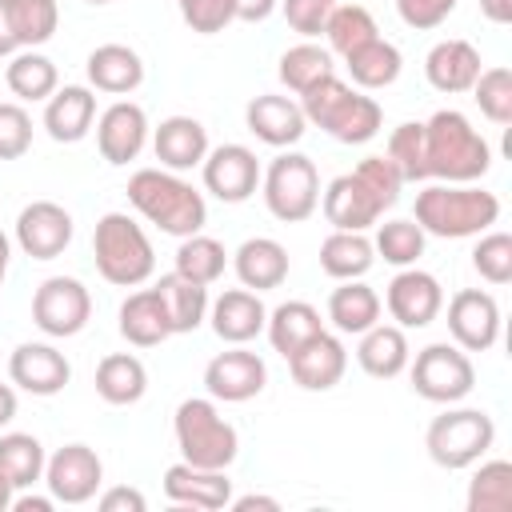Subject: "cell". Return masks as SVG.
Listing matches in <instances>:
<instances>
[{"mask_svg":"<svg viewBox=\"0 0 512 512\" xmlns=\"http://www.w3.org/2000/svg\"><path fill=\"white\" fill-rule=\"evenodd\" d=\"M404 180L400 172L388 164V156H364L352 172L336 176L328 188H324V220L340 232H364L372 228L400 196Z\"/></svg>","mask_w":512,"mask_h":512,"instance_id":"6da1fadb","label":"cell"},{"mask_svg":"<svg viewBox=\"0 0 512 512\" xmlns=\"http://www.w3.org/2000/svg\"><path fill=\"white\" fill-rule=\"evenodd\" d=\"M424 164L444 184H476L492 168V148L464 112L440 108L424 120Z\"/></svg>","mask_w":512,"mask_h":512,"instance_id":"7a4b0ae2","label":"cell"},{"mask_svg":"<svg viewBox=\"0 0 512 512\" xmlns=\"http://www.w3.org/2000/svg\"><path fill=\"white\" fill-rule=\"evenodd\" d=\"M128 204L168 236H192L208 220L204 196L168 168H140L128 176Z\"/></svg>","mask_w":512,"mask_h":512,"instance_id":"3957f363","label":"cell"},{"mask_svg":"<svg viewBox=\"0 0 512 512\" xmlns=\"http://www.w3.org/2000/svg\"><path fill=\"white\" fill-rule=\"evenodd\" d=\"M300 112L308 124H316L340 144H368L384 124V108L360 88L344 84L336 72L300 92Z\"/></svg>","mask_w":512,"mask_h":512,"instance_id":"277c9868","label":"cell"},{"mask_svg":"<svg viewBox=\"0 0 512 512\" xmlns=\"http://www.w3.org/2000/svg\"><path fill=\"white\" fill-rule=\"evenodd\" d=\"M424 236L440 240H464L480 236L500 220V200L496 192H484L476 184H428L416 192V216H412Z\"/></svg>","mask_w":512,"mask_h":512,"instance_id":"5b68a950","label":"cell"},{"mask_svg":"<svg viewBox=\"0 0 512 512\" xmlns=\"http://www.w3.org/2000/svg\"><path fill=\"white\" fill-rule=\"evenodd\" d=\"M96 272L116 288H136L156 272V252L148 232L128 212H104L92 232Z\"/></svg>","mask_w":512,"mask_h":512,"instance_id":"8992f818","label":"cell"},{"mask_svg":"<svg viewBox=\"0 0 512 512\" xmlns=\"http://www.w3.org/2000/svg\"><path fill=\"white\" fill-rule=\"evenodd\" d=\"M172 436L180 448V460L196 464V468H224L236 460L240 452V436L236 428L220 416L212 396H188L176 404L172 416Z\"/></svg>","mask_w":512,"mask_h":512,"instance_id":"52a82bcc","label":"cell"},{"mask_svg":"<svg viewBox=\"0 0 512 512\" xmlns=\"http://www.w3.org/2000/svg\"><path fill=\"white\" fill-rule=\"evenodd\" d=\"M492 440H496V424L484 408H448L424 432V448H428L432 464H440L448 472H460V468H472L476 460H484Z\"/></svg>","mask_w":512,"mask_h":512,"instance_id":"ba28073f","label":"cell"},{"mask_svg":"<svg viewBox=\"0 0 512 512\" xmlns=\"http://www.w3.org/2000/svg\"><path fill=\"white\" fill-rule=\"evenodd\" d=\"M260 188H264L268 212L284 224L308 220L320 204V176H316V164L304 152H280L260 172Z\"/></svg>","mask_w":512,"mask_h":512,"instance_id":"9c48e42d","label":"cell"},{"mask_svg":"<svg viewBox=\"0 0 512 512\" xmlns=\"http://www.w3.org/2000/svg\"><path fill=\"white\" fill-rule=\"evenodd\" d=\"M476 388L472 356L460 344H428L412 360V392L432 404H460Z\"/></svg>","mask_w":512,"mask_h":512,"instance_id":"30bf717a","label":"cell"},{"mask_svg":"<svg viewBox=\"0 0 512 512\" xmlns=\"http://www.w3.org/2000/svg\"><path fill=\"white\" fill-rule=\"evenodd\" d=\"M88 316H92V296L76 276H48L32 296V324L52 340L84 332Z\"/></svg>","mask_w":512,"mask_h":512,"instance_id":"8fae6325","label":"cell"},{"mask_svg":"<svg viewBox=\"0 0 512 512\" xmlns=\"http://www.w3.org/2000/svg\"><path fill=\"white\" fill-rule=\"evenodd\" d=\"M104 464L88 444H64L44 460V484L56 504H88L100 492Z\"/></svg>","mask_w":512,"mask_h":512,"instance_id":"7c38bea8","label":"cell"},{"mask_svg":"<svg viewBox=\"0 0 512 512\" xmlns=\"http://www.w3.org/2000/svg\"><path fill=\"white\" fill-rule=\"evenodd\" d=\"M384 308L400 328H428L444 308V288L424 268H400L384 288Z\"/></svg>","mask_w":512,"mask_h":512,"instance_id":"4fadbf2b","label":"cell"},{"mask_svg":"<svg viewBox=\"0 0 512 512\" xmlns=\"http://www.w3.org/2000/svg\"><path fill=\"white\" fill-rule=\"evenodd\" d=\"M268 384V364L244 348V344H232L228 352L212 356L208 368H204V388L212 400H224V404H244L252 396H260Z\"/></svg>","mask_w":512,"mask_h":512,"instance_id":"5bb4252c","label":"cell"},{"mask_svg":"<svg viewBox=\"0 0 512 512\" xmlns=\"http://www.w3.org/2000/svg\"><path fill=\"white\" fill-rule=\"evenodd\" d=\"M448 332L464 352H488L500 340V304L484 288H460L448 300Z\"/></svg>","mask_w":512,"mask_h":512,"instance_id":"9a60e30c","label":"cell"},{"mask_svg":"<svg viewBox=\"0 0 512 512\" xmlns=\"http://www.w3.org/2000/svg\"><path fill=\"white\" fill-rule=\"evenodd\" d=\"M200 172H204V188L224 204H244L260 184V160L244 144L208 148Z\"/></svg>","mask_w":512,"mask_h":512,"instance_id":"2e32d148","label":"cell"},{"mask_svg":"<svg viewBox=\"0 0 512 512\" xmlns=\"http://www.w3.org/2000/svg\"><path fill=\"white\" fill-rule=\"evenodd\" d=\"M16 244L32 260H56L72 244V216L56 200H32L16 216Z\"/></svg>","mask_w":512,"mask_h":512,"instance_id":"e0dca14e","label":"cell"},{"mask_svg":"<svg viewBox=\"0 0 512 512\" xmlns=\"http://www.w3.org/2000/svg\"><path fill=\"white\" fill-rule=\"evenodd\" d=\"M8 376H12L16 388H24L32 396H56L72 380V364H68V356L60 348L40 344V340H28V344H16L12 348Z\"/></svg>","mask_w":512,"mask_h":512,"instance_id":"ac0fdd59","label":"cell"},{"mask_svg":"<svg viewBox=\"0 0 512 512\" xmlns=\"http://www.w3.org/2000/svg\"><path fill=\"white\" fill-rule=\"evenodd\" d=\"M148 144V112L132 100H116L96 120V148L108 164H128Z\"/></svg>","mask_w":512,"mask_h":512,"instance_id":"d6986e66","label":"cell"},{"mask_svg":"<svg viewBox=\"0 0 512 512\" xmlns=\"http://www.w3.org/2000/svg\"><path fill=\"white\" fill-rule=\"evenodd\" d=\"M348 368V348L332 332H316L288 356V372L304 392H328L344 380Z\"/></svg>","mask_w":512,"mask_h":512,"instance_id":"ffe728a7","label":"cell"},{"mask_svg":"<svg viewBox=\"0 0 512 512\" xmlns=\"http://www.w3.org/2000/svg\"><path fill=\"white\" fill-rule=\"evenodd\" d=\"M164 496L176 504V508H204V512H216V508H228L232 500V480L224 476V468H196L188 460L172 464L164 472Z\"/></svg>","mask_w":512,"mask_h":512,"instance_id":"44dd1931","label":"cell"},{"mask_svg":"<svg viewBox=\"0 0 512 512\" xmlns=\"http://www.w3.org/2000/svg\"><path fill=\"white\" fill-rule=\"evenodd\" d=\"M244 124L256 140L272 144V148H292L304 132H308V120L300 112V100L292 96H276V92H264V96H252L248 108H244Z\"/></svg>","mask_w":512,"mask_h":512,"instance_id":"7402d4cb","label":"cell"},{"mask_svg":"<svg viewBox=\"0 0 512 512\" xmlns=\"http://www.w3.org/2000/svg\"><path fill=\"white\" fill-rule=\"evenodd\" d=\"M208 320H212V332L224 344H248V340H256L264 332L268 308H264L260 292H252V288H228V292H220L208 304Z\"/></svg>","mask_w":512,"mask_h":512,"instance_id":"603a6c76","label":"cell"},{"mask_svg":"<svg viewBox=\"0 0 512 512\" xmlns=\"http://www.w3.org/2000/svg\"><path fill=\"white\" fill-rule=\"evenodd\" d=\"M152 152L168 172H188L208 156V128L196 116H168L152 132Z\"/></svg>","mask_w":512,"mask_h":512,"instance_id":"cb8c5ba5","label":"cell"},{"mask_svg":"<svg viewBox=\"0 0 512 512\" xmlns=\"http://www.w3.org/2000/svg\"><path fill=\"white\" fill-rule=\"evenodd\" d=\"M96 124V96L84 84H64L44 100V128L56 144H76Z\"/></svg>","mask_w":512,"mask_h":512,"instance_id":"d4e9b609","label":"cell"},{"mask_svg":"<svg viewBox=\"0 0 512 512\" xmlns=\"http://www.w3.org/2000/svg\"><path fill=\"white\" fill-rule=\"evenodd\" d=\"M424 76L444 96L468 92L476 84V76H480V52H476V44H468L460 36L432 44V52L424 56Z\"/></svg>","mask_w":512,"mask_h":512,"instance_id":"484cf974","label":"cell"},{"mask_svg":"<svg viewBox=\"0 0 512 512\" xmlns=\"http://www.w3.org/2000/svg\"><path fill=\"white\" fill-rule=\"evenodd\" d=\"M88 84L96 92H108V96H128L144 84V60L136 48L128 44H100L88 52Z\"/></svg>","mask_w":512,"mask_h":512,"instance_id":"4316f807","label":"cell"},{"mask_svg":"<svg viewBox=\"0 0 512 512\" xmlns=\"http://www.w3.org/2000/svg\"><path fill=\"white\" fill-rule=\"evenodd\" d=\"M232 268H236L240 284L252 288V292L280 288L288 280V248L280 240H272V236H248L232 252Z\"/></svg>","mask_w":512,"mask_h":512,"instance_id":"83f0119b","label":"cell"},{"mask_svg":"<svg viewBox=\"0 0 512 512\" xmlns=\"http://www.w3.org/2000/svg\"><path fill=\"white\" fill-rule=\"evenodd\" d=\"M412 360V348H408V336L400 324H372L368 332H360V344H356V364L376 376V380H392L408 368Z\"/></svg>","mask_w":512,"mask_h":512,"instance_id":"f1b7e54d","label":"cell"},{"mask_svg":"<svg viewBox=\"0 0 512 512\" xmlns=\"http://www.w3.org/2000/svg\"><path fill=\"white\" fill-rule=\"evenodd\" d=\"M148 392V368L132 352H112L96 364V396L112 408H128Z\"/></svg>","mask_w":512,"mask_h":512,"instance_id":"f546056e","label":"cell"},{"mask_svg":"<svg viewBox=\"0 0 512 512\" xmlns=\"http://www.w3.org/2000/svg\"><path fill=\"white\" fill-rule=\"evenodd\" d=\"M344 68H348V76H352V84L360 92H376V88L396 84V76L404 68V56H400V48L392 40L372 36L368 44H360V48H352L344 56Z\"/></svg>","mask_w":512,"mask_h":512,"instance_id":"4dcf8cb0","label":"cell"},{"mask_svg":"<svg viewBox=\"0 0 512 512\" xmlns=\"http://www.w3.org/2000/svg\"><path fill=\"white\" fill-rule=\"evenodd\" d=\"M120 336L136 348H156L172 336V324L164 316L156 288H140L120 304Z\"/></svg>","mask_w":512,"mask_h":512,"instance_id":"1f68e13d","label":"cell"},{"mask_svg":"<svg viewBox=\"0 0 512 512\" xmlns=\"http://www.w3.org/2000/svg\"><path fill=\"white\" fill-rule=\"evenodd\" d=\"M156 296L164 304V316L172 324V336L180 332H196L208 320V288L184 280L180 272H168L156 280Z\"/></svg>","mask_w":512,"mask_h":512,"instance_id":"d6a6232c","label":"cell"},{"mask_svg":"<svg viewBox=\"0 0 512 512\" xmlns=\"http://www.w3.org/2000/svg\"><path fill=\"white\" fill-rule=\"evenodd\" d=\"M264 332H268V344L288 360L304 340H312L316 332H324V320H320V312L308 300H284V304H276L268 312Z\"/></svg>","mask_w":512,"mask_h":512,"instance_id":"836d02e7","label":"cell"},{"mask_svg":"<svg viewBox=\"0 0 512 512\" xmlns=\"http://www.w3.org/2000/svg\"><path fill=\"white\" fill-rule=\"evenodd\" d=\"M328 320L348 336L368 332L380 320L376 288H368L364 280H340V288H332V296H328Z\"/></svg>","mask_w":512,"mask_h":512,"instance_id":"e575fe53","label":"cell"},{"mask_svg":"<svg viewBox=\"0 0 512 512\" xmlns=\"http://www.w3.org/2000/svg\"><path fill=\"white\" fill-rule=\"evenodd\" d=\"M372 264H376V252H372V240L364 232H340V228H332L324 236V244H320V268L332 280H360Z\"/></svg>","mask_w":512,"mask_h":512,"instance_id":"d590c367","label":"cell"},{"mask_svg":"<svg viewBox=\"0 0 512 512\" xmlns=\"http://www.w3.org/2000/svg\"><path fill=\"white\" fill-rule=\"evenodd\" d=\"M4 84H8V92H12L16 100H32V104H36V100H48V96L56 92L60 76H56V64H52L44 52L20 48L16 56H8Z\"/></svg>","mask_w":512,"mask_h":512,"instance_id":"8d00e7d4","label":"cell"},{"mask_svg":"<svg viewBox=\"0 0 512 512\" xmlns=\"http://www.w3.org/2000/svg\"><path fill=\"white\" fill-rule=\"evenodd\" d=\"M44 444L32 432H4L0 436V472L12 480V488H32L44 480Z\"/></svg>","mask_w":512,"mask_h":512,"instance_id":"74e56055","label":"cell"},{"mask_svg":"<svg viewBox=\"0 0 512 512\" xmlns=\"http://www.w3.org/2000/svg\"><path fill=\"white\" fill-rule=\"evenodd\" d=\"M224 264H228L224 244H220L216 236L192 232V236L180 240V248H176V268H172V272H180L184 280L208 288V284H216V280L224 276Z\"/></svg>","mask_w":512,"mask_h":512,"instance_id":"f35d334b","label":"cell"},{"mask_svg":"<svg viewBox=\"0 0 512 512\" xmlns=\"http://www.w3.org/2000/svg\"><path fill=\"white\" fill-rule=\"evenodd\" d=\"M464 504H468V512H512V464L484 460L468 480Z\"/></svg>","mask_w":512,"mask_h":512,"instance_id":"ab89813d","label":"cell"},{"mask_svg":"<svg viewBox=\"0 0 512 512\" xmlns=\"http://www.w3.org/2000/svg\"><path fill=\"white\" fill-rule=\"evenodd\" d=\"M4 12L20 48H40L56 36V24H60L56 0H4Z\"/></svg>","mask_w":512,"mask_h":512,"instance_id":"60d3db41","label":"cell"},{"mask_svg":"<svg viewBox=\"0 0 512 512\" xmlns=\"http://www.w3.org/2000/svg\"><path fill=\"white\" fill-rule=\"evenodd\" d=\"M276 72H280V84L300 96V92H308L312 84H320L324 76H332L336 64H332V52H328V48L304 40V44H292V48L280 56V68H276Z\"/></svg>","mask_w":512,"mask_h":512,"instance_id":"b9f144b4","label":"cell"},{"mask_svg":"<svg viewBox=\"0 0 512 512\" xmlns=\"http://www.w3.org/2000/svg\"><path fill=\"white\" fill-rule=\"evenodd\" d=\"M324 36H328V52L348 56L352 48L368 44L372 36H380V28H376V20H372V12L364 4H336L328 24H324Z\"/></svg>","mask_w":512,"mask_h":512,"instance_id":"7bdbcfd3","label":"cell"},{"mask_svg":"<svg viewBox=\"0 0 512 512\" xmlns=\"http://www.w3.org/2000/svg\"><path fill=\"white\" fill-rule=\"evenodd\" d=\"M424 228L416 220H384L376 228V240H372V252L384 256L388 264L396 268H412L420 256H424Z\"/></svg>","mask_w":512,"mask_h":512,"instance_id":"ee69618b","label":"cell"},{"mask_svg":"<svg viewBox=\"0 0 512 512\" xmlns=\"http://www.w3.org/2000/svg\"><path fill=\"white\" fill-rule=\"evenodd\" d=\"M384 156H388V164L400 172L404 184L428 180V164H424V124H420V120H408V124L392 128Z\"/></svg>","mask_w":512,"mask_h":512,"instance_id":"f6af8a7d","label":"cell"},{"mask_svg":"<svg viewBox=\"0 0 512 512\" xmlns=\"http://www.w3.org/2000/svg\"><path fill=\"white\" fill-rule=\"evenodd\" d=\"M472 100L480 104V112L492 120V124H512V72L504 64H492V68H480L476 84L468 88Z\"/></svg>","mask_w":512,"mask_h":512,"instance_id":"bcb514c9","label":"cell"},{"mask_svg":"<svg viewBox=\"0 0 512 512\" xmlns=\"http://www.w3.org/2000/svg\"><path fill=\"white\" fill-rule=\"evenodd\" d=\"M472 268L488 284H508L512 280V236L508 232H480L472 248Z\"/></svg>","mask_w":512,"mask_h":512,"instance_id":"7dc6e473","label":"cell"},{"mask_svg":"<svg viewBox=\"0 0 512 512\" xmlns=\"http://www.w3.org/2000/svg\"><path fill=\"white\" fill-rule=\"evenodd\" d=\"M32 148V116L16 100H0V160H20Z\"/></svg>","mask_w":512,"mask_h":512,"instance_id":"c3c4849f","label":"cell"},{"mask_svg":"<svg viewBox=\"0 0 512 512\" xmlns=\"http://www.w3.org/2000/svg\"><path fill=\"white\" fill-rule=\"evenodd\" d=\"M176 4H180L184 24L192 32H200V36H216L236 20V4L232 0H176Z\"/></svg>","mask_w":512,"mask_h":512,"instance_id":"681fc988","label":"cell"},{"mask_svg":"<svg viewBox=\"0 0 512 512\" xmlns=\"http://www.w3.org/2000/svg\"><path fill=\"white\" fill-rule=\"evenodd\" d=\"M332 8H336V0H280V12L288 20V28L300 32V36H320Z\"/></svg>","mask_w":512,"mask_h":512,"instance_id":"f907efd6","label":"cell"},{"mask_svg":"<svg viewBox=\"0 0 512 512\" xmlns=\"http://www.w3.org/2000/svg\"><path fill=\"white\" fill-rule=\"evenodd\" d=\"M460 0H396V12L408 28L416 32H428V28H440L452 12H456Z\"/></svg>","mask_w":512,"mask_h":512,"instance_id":"816d5d0a","label":"cell"},{"mask_svg":"<svg viewBox=\"0 0 512 512\" xmlns=\"http://www.w3.org/2000/svg\"><path fill=\"white\" fill-rule=\"evenodd\" d=\"M96 504H100V512H144V508H148L144 492H140V488H128V484L100 492Z\"/></svg>","mask_w":512,"mask_h":512,"instance_id":"f5cc1de1","label":"cell"},{"mask_svg":"<svg viewBox=\"0 0 512 512\" xmlns=\"http://www.w3.org/2000/svg\"><path fill=\"white\" fill-rule=\"evenodd\" d=\"M232 4H236V20H244V24H260V20L272 16V8H276L280 0H232Z\"/></svg>","mask_w":512,"mask_h":512,"instance_id":"db71d44e","label":"cell"},{"mask_svg":"<svg viewBox=\"0 0 512 512\" xmlns=\"http://www.w3.org/2000/svg\"><path fill=\"white\" fill-rule=\"evenodd\" d=\"M228 508H232V512H252V508H264V512H280V500H276V496H256V492H248V496H236V500H228Z\"/></svg>","mask_w":512,"mask_h":512,"instance_id":"11a10c76","label":"cell"},{"mask_svg":"<svg viewBox=\"0 0 512 512\" xmlns=\"http://www.w3.org/2000/svg\"><path fill=\"white\" fill-rule=\"evenodd\" d=\"M480 12L492 24H508L512 20V0H480Z\"/></svg>","mask_w":512,"mask_h":512,"instance_id":"9f6ffc18","label":"cell"},{"mask_svg":"<svg viewBox=\"0 0 512 512\" xmlns=\"http://www.w3.org/2000/svg\"><path fill=\"white\" fill-rule=\"evenodd\" d=\"M16 52H20V44H16V36H12V24H8L4 0H0V60H8V56H16Z\"/></svg>","mask_w":512,"mask_h":512,"instance_id":"6f0895ef","label":"cell"},{"mask_svg":"<svg viewBox=\"0 0 512 512\" xmlns=\"http://www.w3.org/2000/svg\"><path fill=\"white\" fill-rule=\"evenodd\" d=\"M52 496H12V512H52Z\"/></svg>","mask_w":512,"mask_h":512,"instance_id":"680465c9","label":"cell"},{"mask_svg":"<svg viewBox=\"0 0 512 512\" xmlns=\"http://www.w3.org/2000/svg\"><path fill=\"white\" fill-rule=\"evenodd\" d=\"M12 420H16V392H12V384H0V428Z\"/></svg>","mask_w":512,"mask_h":512,"instance_id":"91938a15","label":"cell"},{"mask_svg":"<svg viewBox=\"0 0 512 512\" xmlns=\"http://www.w3.org/2000/svg\"><path fill=\"white\" fill-rule=\"evenodd\" d=\"M8 260H12V240L0 232V288H4V276H8Z\"/></svg>","mask_w":512,"mask_h":512,"instance_id":"94428289","label":"cell"},{"mask_svg":"<svg viewBox=\"0 0 512 512\" xmlns=\"http://www.w3.org/2000/svg\"><path fill=\"white\" fill-rule=\"evenodd\" d=\"M12 496H16V488H12V480L0 472V512H8V508H12Z\"/></svg>","mask_w":512,"mask_h":512,"instance_id":"6125c7cd","label":"cell"},{"mask_svg":"<svg viewBox=\"0 0 512 512\" xmlns=\"http://www.w3.org/2000/svg\"><path fill=\"white\" fill-rule=\"evenodd\" d=\"M88 4H112V0H88Z\"/></svg>","mask_w":512,"mask_h":512,"instance_id":"be15d7a7","label":"cell"}]
</instances>
